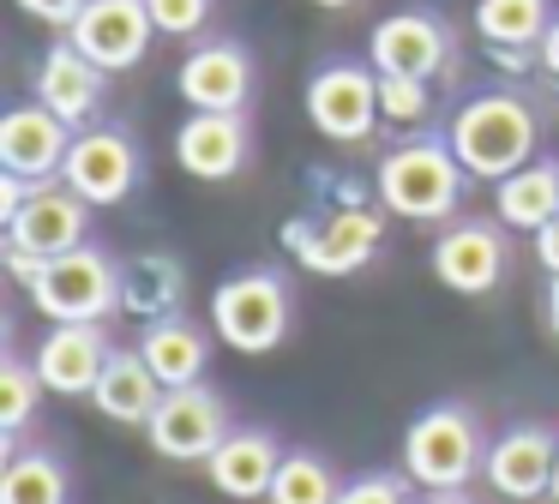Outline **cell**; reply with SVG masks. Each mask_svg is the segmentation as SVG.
<instances>
[{
	"instance_id": "31",
	"label": "cell",
	"mask_w": 559,
	"mask_h": 504,
	"mask_svg": "<svg viewBox=\"0 0 559 504\" xmlns=\"http://www.w3.org/2000/svg\"><path fill=\"white\" fill-rule=\"evenodd\" d=\"M409 475H355L349 487L337 492V504H409Z\"/></svg>"
},
{
	"instance_id": "15",
	"label": "cell",
	"mask_w": 559,
	"mask_h": 504,
	"mask_svg": "<svg viewBox=\"0 0 559 504\" xmlns=\"http://www.w3.org/2000/svg\"><path fill=\"white\" fill-rule=\"evenodd\" d=\"M499 228L506 223L469 216V223H451L433 240V276L451 295H487V288H499V276H506V235Z\"/></svg>"
},
{
	"instance_id": "2",
	"label": "cell",
	"mask_w": 559,
	"mask_h": 504,
	"mask_svg": "<svg viewBox=\"0 0 559 504\" xmlns=\"http://www.w3.org/2000/svg\"><path fill=\"white\" fill-rule=\"evenodd\" d=\"M469 180H506L511 168L535 163V115L518 91H481L451 115L445 127Z\"/></svg>"
},
{
	"instance_id": "32",
	"label": "cell",
	"mask_w": 559,
	"mask_h": 504,
	"mask_svg": "<svg viewBox=\"0 0 559 504\" xmlns=\"http://www.w3.org/2000/svg\"><path fill=\"white\" fill-rule=\"evenodd\" d=\"M37 192V180L13 175V168H0V223H13L19 211H25V199Z\"/></svg>"
},
{
	"instance_id": "14",
	"label": "cell",
	"mask_w": 559,
	"mask_h": 504,
	"mask_svg": "<svg viewBox=\"0 0 559 504\" xmlns=\"http://www.w3.org/2000/svg\"><path fill=\"white\" fill-rule=\"evenodd\" d=\"M67 151H73V127L43 103H19L0 115V168H13L25 180H61Z\"/></svg>"
},
{
	"instance_id": "9",
	"label": "cell",
	"mask_w": 559,
	"mask_h": 504,
	"mask_svg": "<svg viewBox=\"0 0 559 504\" xmlns=\"http://www.w3.org/2000/svg\"><path fill=\"white\" fill-rule=\"evenodd\" d=\"M139 168L145 163H139V144L127 139V132L85 127V132H73V151H67L61 180L79 192V199L97 204V211H115V204L139 187Z\"/></svg>"
},
{
	"instance_id": "12",
	"label": "cell",
	"mask_w": 559,
	"mask_h": 504,
	"mask_svg": "<svg viewBox=\"0 0 559 504\" xmlns=\"http://www.w3.org/2000/svg\"><path fill=\"white\" fill-rule=\"evenodd\" d=\"M554 463H559V432L542 420H523V427L499 432L487 444V487L511 504H530L554 492Z\"/></svg>"
},
{
	"instance_id": "19",
	"label": "cell",
	"mask_w": 559,
	"mask_h": 504,
	"mask_svg": "<svg viewBox=\"0 0 559 504\" xmlns=\"http://www.w3.org/2000/svg\"><path fill=\"white\" fill-rule=\"evenodd\" d=\"M109 355L115 348L103 336V324H55L37 348V372L55 396H91L103 367H109Z\"/></svg>"
},
{
	"instance_id": "20",
	"label": "cell",
	"mask_w": 559,
	"mask_h": 504,
	"mask_svg": "<svg viewBox=\"0 0 559 504\" xmlns=\"http://www.w3.org/2000/svg\"><path fill=\"white\" fill-rule=\"evenodd\" d=\"M175 84H181L187 108H229V115H241L247 91H253V60H247L241 43H205L181 60Z\"/></svg>"
},
{
	"instance_id": "3",
	"label": "cell",
	"mask_w": 559,
	"mask_h": 504,
	"mask_svg": "<svg viewBox=\"0 0 559 504\" xmlns=\"http://www.w3.org/2000/svg\"><path fill=\"white\" fill-rule=\"evenodd\" d=\"M475 468H487V439L463 403H433L403 427V475L415 487L457 492Z\"/></svg>"
},
{
	"instance_id": "7",
	"label": "cell",
	"mask_w": 559,
	"mask_h": 504,
	"mask_svg": "<svg viewBox=\"0 0 559 504\" xmlns=\"http://www.w3.org/2000/svg\"><path fill=\"white\" fill-rule=\"evenodd\" d=\"M307 120L331 144H367L379 132V67L373 60H325L307 79Z\"/></svg>"
},
{
	"instance_id": "27",
	"label": "cell",
	"mask_w": 559,
	"mask_h": 504,
	"mask_svg": "<svg viewBox=\"0 0 559 504\" xmlns=\"http://www.w3.org/2000/svg\"><path fill=\"white\" fill-rule=\"evenodd\" d=\"M337 475L325 468V456L313 451H289L277 468V480H271V499L265 504H337Z\"/></svg>"
},
{
	"instance_id": "1",
	"label": "cell",
	"mask_w": 559,
	"mask_h": 504,
	"mask_svg": "<svg viewBox=\"0 0 559 504\" xmlns=\"http://www.w3.org/2000/svg\"><path fill=\"white\" fill-rule=\"evenodd\" d=\"M463 180H469V168L457 163L451 139L421 132V139H403L397 151H385L373 175V199L403 223H445L463 199Z\"/></svg>"
},
{
	"instance_id": "35",
	"label": "cell",
	"mask_w": 559,
	"mask_h": 504,
	"mask_svg": "<svg viewBox=\"0 0 559 504\" xmlns=\"http://www.w3.org/2000/svg\"><path fill=\"white\" fill-rule=\"evenodd\" d=\"M535 55H542V72L559 84V12H554V24L542 31V43H535Z\"/></svg>"
},
{
	"instance_id": "25",
	"label": "cell",
	"mask_w": 559,
	"mask_h": 504,
	"mask_svg": "<svg viewBox=\"0 0 559 504\" xmlns=\"http://www.w3.org/2000/svg\"><path fill=\"white\" fill-rule=\"evenodd\" d=\"M145 360L151 372H157L163 384H199L205 379V360H211V336L199 331L193 319H181V312H169V319L145 324Z\"/></svg>"
},
{
	"instance_id": "37",
	"label": "cell",
	"mask_w": 559,
	"mask_h": 504,
	"mask_svg": "<svg viewBox=\"0 0 559 504\" xmlns=\"http://www.w3.org/2000/svg\"><path fill=\"white\" fill-rule=\"evenodd\" d=\"M421 504H469V499H463V487H457V492H427Z\"/></svg>"
},
{
	"instance_id": "5",
	"label": "cell",
	"mask_w": 559,
	"mask_h": 504,
	"mask_svg": "<svg viewBox=\"0 0 559 504\" xmlns=\"http://www.w3.org/2000/svg\"><path fill=\"white\" fill-rule=\"evenodd\" d=\"M25 295L49 324H103L121 312V264L85 240V247L43 264V276Z\"/></svg>"
},
{
	"instance_id": "22",
	"label": "cell",
	"mask_w": 559,
	"mask_h": 504,
	"mask_svg": "<svg viewBox=\"0 0 559 504\" xmlns=\"http://www.w3.org/2000/svg\"><path fill=\"white\" fill-rule=\"evenodd\" d=\"M187 300V264L175 252H133L121 264V312L157 324L169 312H181Z\"/></svg>"
},
{
	"instance_id": "18",
	"label": "cell",
	"mask_w": 559,
	"mask_h": 504,
	"mask_svg": "<svg viewBox=\"0 0 559 504\" xmlns=\"http://www.w3.org/2000/svg\"><path fill=\"white\" fill-rule=\"evenodd\" d=\"M283 456H289V451H277V439H271V432L241 427V432H229V439L211 451L205 475H211V487H217L223 499L259 504V499H271V480H277Z\"/></svg>"
},
{
	"instance_id": "16",
	"label": "cell",
	"mask_w": 559,
	"mask_h": 504,
	"mask_svg": "<svg viewBox=\"0 0 559 504\" xmlns=\"http://www.w3.org/2000/svg\"><path fill=\"white\" fill-rule=\"evenodd\" d=\"M175 163L205 187H223L247 168V120L229 108H193L187 127L175 132Z\"/></svg>"
},
{
	"instance_id": "30",
	"label": "cell",
	"mask_w": 559,
	"mask_h": 504,
	"mask_svg": "<svg viewBox=\"0 0 559 504\" xmlns=\"http://www.w3.org/2000/svg\"><path fill=\"white\" fill-rule=\"evenodd\" d=\"M145 7L157 19V36H193L211 19V0H145Z\"/></svg>"
},
{
	"instance_id": "38",
	"label": "cell",
	"mask_w": 559,
	"mask_h": 504,
	"mask_svg": "<svg viewBox=\"0 0 559 504\" xmlns=\"http://www.w3.org/2000/svg\"><path fill=\"white\" fill-rule=\"evenodd\" d=\"M313 7H325V12H343V7H355V0H313Z\"/></svg>"
},
{
	"instance_id": "8",
	"label": "cell",
	"mask_w": 559,
	"mask_h": 504,
	"mask_svg": "<svg viewBox=\"0 0 559 504\" xmlns=\"http://www.w3.org/2000/svg\"><path fill=\"white\" fill-rule=\"evenodd\" d=\"M229 432V403L211 384H169L157 415L145 420V439L163 463H211V451Z\"/></svg>"
},
{
	"instance_id": "26",
	"label": "cell",
	"mask_w": 559,
	"mask_h": 504,
	"mask_svg": "<svg viewBox=\"0 0 559 504\" xmlns=\"http://www.w3.org/2000/svg\"><path fill=\"white\" fill-rule=\"evenodd\" d=\"M554 24L547 0H475V31L487 48H535Z\"/></svg>"
},
{
	"instance_id": "39",
	"label": "cell",
	"mask_w": 559,
	"mask_h": 504,
	"mask_svg": "<svg viewBox=\"0 0 559 504\" xmlns=\"http://www.w3.org/2000/svg\"><path fill=\"white\" fill-rule=\"evenodd\" d=\"M547 499H559V463H554V492H547Z\"/></svg>"
},
{
	"instance_id": "21",
	"label": "cell",
	"mask_w": 559,
	"mask_h": 504,
	"mask_svg": "<svg viewBox=\"0 0 559 504\" xmlns=\"http://www.w3.org/2000/svg\"><path fill=\"white\" fill-rule=\"evenodd\" d=\"M163 391H169V384L151 372L145 348H115L103 379H97V391H91V403H97V415L115 420V427H145V420L157 415Z\"/></svg>"
},
{
	"instance_id": "24",
	"label": "cell",
	"mask_w": 559,
	"mask_h": 504,
	"mask_svg": "<svg viewBox=\"0 0 559 504\" xmlns=\"http://www.w3.org/2000/svg\"><path fill=\"white\" fill-rule=\"evenodd\" d=\"M0 504H67V468L49 451H25L19 432H0Z\"/></svg>"
},
{
	"instance_id": "17",
	"label": "cell",
	"mask_w": 559,
	"mask_h": 504,
	"mask_svg": "<svg viewBox=\"0 0 559 504\" xmlns=\"http://www.w3.org/2000/svg\"><path fill=\"white\" fill-rule=\"evenodd\" d=\"M31 91H37L43 108H55V115L67 120V127H91L103 108V91H109V72L97 67L91 55H79L73 43H55L49 55L37 60V79H31Z\"/></svg>"
},
{
	"instance_id": "10",
	"label": "cell",
	"mask_w": 559,
	"mask_h": 504,
	"mask_svg": "<svg viewBox=\"0 0 559 504\" xmlns=\"http://www.w3.org/2000/svg\"><path fill=\"white\" fill-rule=\"evenodd\" d=\"M151 36H157V19H151L145 0H85V12L67 24V43L79 55H91L103 72L139 67Z\"/></svg>"
},
{
	"instance_id": "34",
	"label": "cell",
	"mask_w": 559,
	"mask_h": 504,
	"mask_svg": "<svg viewBox=\"0 0 559 504\" xmlns=\"http://www.w3.org/2000/svg\"><path fill=\"white\" fill-rule=\"evenodd\" d=\"M535 264H542L547 276H559V216L535 228Z\"/></svg>"
},
{
	"instance_id": "29",
	"label": "cell",
	"mask_w": 559,
	"mask_h": 504,
	"mask_svg": "<svg viewBox=\"0 0 559 504\" xmlns=\"http://www.w3.org/2000/svg\"><path fill=\"white\" fill-rule=\"evenodd\" d=\"M43 391H49V384H43L37 360H19V355L0 360V432H25Z\"/></svg>"
},
{
	"instance_id": "33",
	"label": "cell",
	"mask_w": 559,
	"mask_h": 504,
	"mask_svg": "<svg viewBox=\"0 0 559 504\" xmlns=\"http://www.w3.org/2000/svg\"><path fill=\"white\" fill-rule=\"evenodd\" d=\"M19 12H31V19H43V24H73L79 12H85V0H19Z\"/></svg>"
},
{
	"instance_id": "4",
	"label": "cell",
	"mask_w": 559,
	"mask_h": 504,
	"mask_svg": "<svg viewBox=\"0 0 559 504\" xmlns=\"http://www.w3.org/2000/svg\"><path fill=\"white\" fill-rule=\"evenodd\" d=\"M283 247L319 276H355L385 247V204L361 199V204H331L319 216H295V223H283Z\"/></svg>"
},
{
	"instance_id": "13",
	"label": "cell",
	"mask_w": 559,
	"mask_h": 504,
	"mask_svg": "<svg viewBox=\"0 0 559 504\" xmlns=\"http://www.w3.org/2000/svg\"><path fill=\"white\" fill-rule=\"evenodd\" d=\"M367 60L379 72H409V79H439L451 67V31L433 19V12L409 7V12H391V19L373 24L367 36Z\"/></svg>"
},
{
	"instance_id": "28",
	"label": "cell",
	"mask_w": 559,
	"mask_h": 504,
	"mask_svg": "<svg viewBox=\"0 0 559 504\" xmlns=\"http://www.w3.org/2000/svg\"><path fill=\"white\" fill-rule=\"evenodd\" d=\"M379 115L385 127L421 132L433 120V79H409V72H379Z\"/></svg>"
},
{
	"instance_id": "6",
	"label": "cell",
	"mask_w": 559,
	"mask_h": 504,
	"mask_svg": "<svg viewBox=\"0 0 559 504\" xmlns=\"http://www.w3.org/2000/svg\"><path fill=\"white\" fill-rule=\"evenodd\" d=\"M289 276L283 271H241L217 283L211 295V331L235 348V355H271L289 336Z\"/></svg>"
},
{
	"instance_id": "36",
	"label": "cell",
	"mask_w": 559,
	"mask_h": 504,
	"mask_svg": "<svg viewBox=\"0 0 559 504\" xmlns=\"http://www.w3.org/2000/svg\"><path fill=\"white\" fill-rule=\"evenodd\" d=\"M547 331L559 336V276H554V283H547Z\"/></svg>"
},
{
	"instance_id": "11",
	"label": "cell",
	"mask_w": 559,
	"mask_h": 504,
	"mask_svg": "<svg viewBox=\"0 0 559 504\" xmlns=\"http://www.w3.org/2000/svg\"><path fill=\"white\" fill-rule=\"evenodd\" d=\"M91 211H97V204L79 199L67 180H37V192L25 199V211H19L13 223H0V228H7V247H25V252H37V259H61V252L85 247Z\"/></svg>"
},
{
	"instance_id": "23",
	"label": "cell",
	"mask_w": 559,
	"mask_h": 504,
	"mask_svg": "<svg viewBox=\"0 0 559 504\" xmlns=\"http://www.w3.org/2000/svg\"><path fill=\"white\" fill-rule=\"evenodd\" d=\"M493 211L506 228H518V235H535L542 223H554L559 216V163H523L511 168L506 180H493Z\"/></svg>"
}]
</instances>
